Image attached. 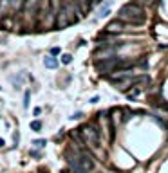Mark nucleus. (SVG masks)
<instances>
[{
  "label": "nucleus",
  "instance_id": "6e6552de",
  "mask_svg": "<svg viewBox=\"0 0 168 173\" xmlns=\"http://www.w3.org/2000/svg\"><path fill=\"white\" fill-rule=\"evenodd\" d=\"M45 144H47L45 139H34V141H33V146H34V148H43Z\"/></svg>",
  "mask_w": 168,
  "mask_h": 173
},
{
  "label": "nucleus",
  "instance_id": "dca6fc26",
  "mask_svg": "<svg viewBox=\"0 0 168 173\" xmlns=\"http://www.w3.org/2000/svg\"><path fill=\"white\" fill-rule=\"evenodd\" d=\"M40 114H42V108H34V110H33V116H36V117H38Z\"/></svg>",
  "mask_w": 168,
  "mask_h": 173
},
{
  "label": "nucleus",
  "instance_id": "2eb2a0df",
  "mask_svg": "<svg viewBox=\"0 0 168 173\" xmlns=\"http://www.w3.org/2000/svg\"><path fill=\"white\" fill-rule=\"evenodd\" d=\"M58 54H60V49H58V47L51 49V56H58Z\"/></svg>",
  "mask_w": 168,
  "mask_h": 173
},
{
  "label": "nucleus",
  "instance_id": "0eeeda50",
  "mask_svg": "<svg viewBox=\"0 0 168 173\" xmlns=\"http://www.w3.org/2000/svg\"><path fill=\"white\" fill-rule=\"evenodd\" d=\"M109 13H110V2H105V4L100 7L98 18H105V16H109Z\"/></svg>",
  "mask_w": 168,
  "mask_h": 173
},
{
  "label": "nucleus",
  "instance_id": "a211bd4d",
  "mask_svg": "<svg viewBox=\"0 0 168 173\" xmlns=\"http://www.w3.org/2000/svg\"><path fill=\"white\" fill-rule=\"evenodd\" d=\"M143 2H152V0H143Z\"/></svg>",
  "mask_w": 168,
  "mask_h": 173
},
{
  "label": "nucleus",
  "instance_id": "f3484780",
  "mask_svg": "<svg viewBox=\"0 0 168 173\" xmlns=\"http://www.w3.org/2000/svg\"><path fill=\"white\" fill-rule=\"evenodd\" d=\"M0 148H4V139H0Z\"/></svg>",
  "mask_w": 168,
  "mask_h": 173
},
{
  "label": "nucleus",
  "instance_id": "f8f14e48",
  "mask_svg": "<svg viewBox=\"0 0 168 173\" xmlns=\"http://www.w3.org/2000/svg\"><path fill=\"white\" fill-rule=\"evenodd\" d=\"M81 117H83V112H76V114L70 116V119H73V121H80Z\"/></svg>",
  "mask_w": 168,
  "mask_h": 173
},
{
  "label": "nucleus",
  "instance_id": "4468645a",
  "mask_svg": "<svg viewBox=\"0 0 168 173\" xmlns=\"http://www.w3.org/2000/svg\"><path fill=\"white\" fill-rule=\"evenodd\" d=\"M98 101H100V96H94V97H90V101H89V103H90V105H96Z\"/></svg>",
  "mask_w": 168,
  "mask_h": 173
},
{
  "label": "nucleus",
  "instance_id": "f03ea898",
  "mask_svg": "<svg viewBox=\"0 0 168 173\" xmlns=\"http://www.w3.org/2000/svg\"><path fill=\"white\" fill-rule=\"evenodd\" d=\"M80 20V15H78V7L76 4H67V6H62L56 13V20H54V25L58 29H63L65 25H70V24H76Z\"/></svg>",
  "mask_w": 168,
  "mask_h": 173
},
{
  "label": "nucleus",
  "instance_id": "7ed1b4c3",
  "mask_svg": "<svg viewBox=\"0 0 168 173\" xmlns=\"http://www.w3.org/2000/svg\"><path fill=\"white\" fill-rule=\"evenodd\" d=\"M80 134H81L83 144H89V146H98L100 144V132H98V128H94L92 124L83 126L80 130Z\"/></svg>",
  "mask_w": 168,
  "mask_h": 173
},
{
  "label": "nucleus",
  "instance_id": "1a4fd4ad",
  "mask_svg": "<svg viewBox=\"0 0 168 173\" xmlns=\"http://www.w3.org/2000/svg\"><path fill=\"white\" fill-rule=\"evenodd\" d=\"M31 130L33 132H40L42 130V121H33L31 123Z\"/></svg>",
  "mask_w": 168,
  "mask_h": 173
},
{
  "label": "nucleus",
  "instance_id": "423d86ee",
  "mask_svg": "<svg viewBox=\"0 0 168 173\" xmlns=\"http://www.w3.org/2000/svg\"><path fill=\"white\" fill-rule=\"evenodd\" d=\"M43 65H45L47 69H56L60 63H58V60H56L54 56H45V58H43Z\"/></svg>",
  "mask_w": 168,
  "mask_h": 173
},
{
  "label": "nucleus",
  "instance_id": "ddd939ff",
  "mask_svg": "<svg viewBox=\"0 0 168 173\" xmlns=\"http://www.w3.org/2000/svg\"><path fill=\"white\" fill-rule=\"evenodd\" d=\"M31 157H36V159H40V157H42V153H40V151H34V150H31Z\"/></svg>",
  "mask_w": 168,
  "mask_h": 173
},
{
  "label": "nucleus",
  "instance_id": "39448f33",
  "mask_svg": "<svg viewBox=\"0 0 168 173\" xmlns=\"http://www.w3.org/2000/svg\"><path fill=\"white\" fill-rule=\"evenodd\" d=\"M125 27H127L125 22H123L121 18H116V20L109 22V25H107V33H110V34H117V33L125 31Z\"/></svg>",
  "mask_w": 168,
  "mask_h": 173
},
{
  "label": "nucleus",
  "instance_id": "9b49d317",
  "mask_svg": "<svg viewBox=\"0 0 168 173\" xmlns=\"http://www.w3.org/2000/svg\"><path fill=\"white\" fill-rule=\"evenodd\" d=\"M70 61H73V56H70V54H63V56H62V63L69 65Z\"/></svg>",
  "mask_w": 168,
  "mask_h": 173
},
{
  "label": "nucleus",
  "instance_id": "20e7f679",
  "mask_svg": "<svg viewBox=\"0 0 168 173\" xmlns=\"http://www.w3.org/2000/svg\"><path fill=\"white\" fill-rule=\"evenodd\" d=\"M119 61V56H110L105 60H96V71L100 74H107V72H114L116 71V65Z\"/></svg>",
  "mask_w": 168,
  "mask_h": 173
},
{
  "label": "nucleus",
  "instance_id": "6ab92c4d",
  "mask_svg": "<svg viewBox=\"0 0 168 173\" xmlns=\"http://www.w3.org/2000/svg\"><path fill=\"white\" fill-rule=\"evenodd\" d=\"M0 90H2V86H0Z\"/></svg>",
  "mask_w": 168,
  "mask_h": 173
},
{
  "label": "nucleus",
  "instance_id": "9d476101",
  "mask_svg": "<svg viewBox=\"0 0 168 173\" xmlns=\"http://www.w3.org/2000/svg\"><path fill=\"white\" fill-rule=\"evenodd\" d=\"M29 97H31V92L26 90V96H23V108H27V106H29Z\"/></svg>",
  "mask_w": 168,
  "mask_h": 173
},
{
  "label": "nucleus",
  "instance_id": "f257e3e1",
  "mask_svg": "<svg viewBox=\"0 0 168 173\" xmlns=\"http://www.w3.org/2000/svg\"><path fill=\"white\" fill-rule=\"evenodd\" d=\"M119 18L128 25H139V24L145 22L147 15H145V9H143L139 4L128 2V4H125L121 9H119Z\"/></svg>",
  "mask_w": 168,
  "mask_h": 173
}]
</instances>
